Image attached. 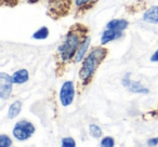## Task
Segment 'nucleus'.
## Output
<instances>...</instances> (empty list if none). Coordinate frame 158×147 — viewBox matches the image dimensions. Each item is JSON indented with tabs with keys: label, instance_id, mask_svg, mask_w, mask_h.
I'll return each instance as SVG.
<instances>
[{
	"label": "nucleus",
	"instance_id": "1",
	"mask_svg": "<svg viewBox=\"0 0 158 147\" xmlns=\"http://www.w3.org/2000/svg\"><path fill=\"white\" fill-rule=\"evenodd\" d=\"M106 49L98 47L94 48L85 59L84 64L81 66V69L79 71V77L84 82V84H87L91 80V78L94 75L95 70H97L98 66L101 64V62L105 59L106 56Z\"/></svg>",
	"mask_w": 158,
	"mask_h": 147
},
{
	"label": "nucleus",
	"instance_id": "2",
	"mask_svg": "<svg viewBox=\"0 0 158 147\" xmlns=\"http://www.w3.org/2000/svg\"><path fill=\"white\" fill-rule=\"evenodd\" d=\"M80 35L74 31H70L66 35L63 43L59 47V53L63 62H69L75 57L76 52L80 46Z\"/></svg>",
	"mask_w": 158,
	"mask_h": 147
},
{
	"label": "nucleus",
	"instance_id": "3",
	"mask_svg": "<svg viewBox=\"0 0 158 147\" xmlns=\"http://www.w3.org/2000/svg\"><path fill=\"white\" fill-rule=\"evenodd\" d=\"M36 128L31 121L28 120H20L15 123L13 128V136L16 138L18 141H26L35 133Z\"/></svg>",
	"mask_w": 158,
	"mask_h": 147
},
{
	"label": "nucleus",
	"instance_id": "4",
	"mask_svg": "<svg viewBox=\"0 0 158 147\" xmlns=\"http://www.w3.org/2000/svg\"><path fill=\"white\" fill-rule=\"evenodd\" d=\"M75 97V86L73 81H65L60 90V102L64 107H67L73 103Z\"/></svg>",
	"mask_w": 158,
	"mask_h": 147
},
{
	"label": "nucleus",
	"instance_id": "5",
	"mask_svg": "<svg viewBox=\"0 0 158 147\" xmlns=\"http://www.w3.org/2000/svg\"><path fill=\"white\" fill-rule=\"evenodd\" d=\"M121 84H123V86L127 90H129L132 93H135V94H147L149 92L148 89L143 86L141 82L132 80L130 78V74H126L123 76V80H121Z\"/></svg>",
	"mask_w": 158,
	"mask_h": 147
},
{
	"label": "nucleus",
	"instance_id": "6",
	"mask_svg": "<svg viewBox=\"0 0 158 147\" xmlns=\"http://www.w3.org/2000/svg\"><path fill=\"white\" fill-rule=\"evenodd\" d=\"M13 80L12 76H9L6 72H0V97L7 100L10 97L13 88Z\"/></svg>",
	"mask_w": 158,
	"mask_h": 147
},
{
	"label": "nucleus",
	"instance_id": "7",
	"mask_svg": "<svg viewBox=\"0 0 158 147\" xmlns=\"http://www.w3.org/2000/svg\"><path fill=\"white\" fill-rule=\"evenodd\" d=\"M90 43H91V38L85 37V39L81 41V43H80V46H79L78 50L76 52V55L74 57L76 63H79V62H81L85 59V56L87 54V51H88L89 47H90Z\"/></svg>",
	"mask_w": 158,
	"mask_h": 147
},
{
	"label": "nucleus",
	"instance_id": "8",
	"mask_svg": "<svg viewBox=\"0 0 158 147\" xmlns=\"http://www.w3.org/2000/svg\"><path fill=\"white\" fill-rule=\"evenodd\" d=\"M128 25H129V23H128L127 20H123V18H114V20H110V22L106 24V29L123 31L127 29Z\"/></svg>",
	"mask_w": 158,
	"mask_h": 147
},
{
	"label": "nucleus",
	"instance_id": "9",
	"mask_svg": "<svg viewBox=\"0 0 158 147\" xmlns=\"http://www.w3.org/2000/svg\"><path fill=\"white\" fill-rule=\"evenodd\" d=\"M123 36V31H113V29H105L101 36V44H107L108 42L114 41Z\"/></svg>",
	"mask_w": 158,
	"mask_h": 147
},
{
	"label": "nucleus",
	"instance_id": "10",
	"mask_svg": "<svg viewBox=\"0 0 158 147\" xmlns=\"http://www.w3.org/2000/svg\"><path fill=\"white\" fill-rule=\"evenodd\" d=\"M143 21L151 24H158V6H153L143 14Z\"/></svg>",
	"mask_w": 158,
	"mask_h": 147
},
{
	"label": "nucleus",
	"instance_id": "11",
	"mask_svg": "<svg viewBox=\"0 0 158 147\" xmlns=\"http://www.w3.org/2000/svg\"><path fill=\"white\" fill-rule=\"evenodd\" d=\"M29 79V72L27 69H19L12 75V80L15 84H23Z\"/></svg>",
	"mask_w": 158,
	"mask_h": 147
},
{
	"label": "nucleus",
	"instance_id": "12",
	"mask_svg": "<svg viewBox=\"0 0 158 147\" xmlns=\"http://www.w3.org/2000/svg\"><path fill=\"white\" fill-rule=\"evenodd\" d=\"M22 102L15 101L10 105L9 109H8V117L9 119H14L20 115L21 110H22Z\"/></svg>",
	"mask_w": 158,
	"mask_h": 147
},
{
	"label": "nucleus",
	"instance_id": "13",
	"mask_svg": "<svg viewBox=\"0 0 158 147\" xmlns=\"http://www.w3.org/2000/svg\"><path fill=\"white\" fill-rule=\"evenodd\" d=\"M49 36V29L48 27L46 26H42L40 27L38 31H36L35 33L33 34V36L31 37L34 38V39L36 40H44V39H47Z\"/></svg>",
	"mask_w": 158,
	"mask_h": 147
},
{
	"label": "nucleus",
	"instance_id": "14",
	"mask_svg": "<svg viewBox=\"0 0 158 147\" xmlns=\"http://www.w3.org/2000/svg\"><path fill=\"white\" fill-rule=\"evenodd\" d=\"M89 133H90V135L92 137L100 138L102 136V134H103V132H102L101 128L98 125H89Z\"/></svg>",
	"mask_w": 158,
	"mask_h": 147
},
{
	"label": "nucleus",
	"instance_id": "15",
	"mask_svg": "<svg viewBox=\"0 0 158 147\" xmlns=\"http://www.w3.org/2000/svg\"><path fill=\"white\" fill-rule=\"evenodd\" d=\"M115 146V140L112 136H104L101 140L100 147H114Z\"/></svg>",
	"mask_w": 158,
	"mask_h": 147
},
{
	"label": "nucleus",
	"instance_id": "16",
	"mask_svg": "<svg viewBox=\"0 0 158 147\" xmlns=\"http://www.w3.org/2000/svg\"><path fill=\"white\" fill-rule=\"evenodd\" d=\"M12 146V140L6 134L0 135V147H11Z\"/></svg>",
	"mask_w": 158,
	"mask_h": 147
},
{
	"label": "nucleus",
	"instance_id": "17",
	"mask_svg": "<svg viewBox=\"0 0 158 147\" xmlns=\"http://www.w3.org/2000/svg\"><path fill=\"white\" fill-rule=\"evenodd\" d=\"M62 147H76V141L73 137H63L61 141Z\"/></svg>",
	"mask_w": 158,
	"mask_h": 147
},
{
	"label": "nucleus",
	"instance_id": "18",
	"mask_svg": "<svg viewBox=\"0 0 158 147\" xmlns=\"http://www.w3.org/2000/svg\"><path fill=\"white\" fill-rule=\"evenodd\" d=\"M147 145L148 146H157L158 145V136H156V137H152L149 138L148 141H147Z\"/></svg>",
	"mask_w": 158,
	"mask_h": 147
},
{
	"label": "nucleus",
	"instance_id": "19",
	"mask_svg": "<svg viewBox=\"0 0 158 147\" xmlns=\"http://www.w3.org/2000/svg\"><path fill=\"white\" fill-rule=\"evenodd\" d=\"M90 1H92V0H75V3H76L77 7H82V6L89 3Z\"/></svg>",
	"mask_w": 158,
	"mask_h": 147
},
{
	"label": "nucleus",
	"instance_id": "20",
	"mask_svg": "<svg viewBox=\"0 0 158 147\" xmlns=\"http://www.w3.org/2000/svg\"><path fill=\"white\" fill-rule=\"evenodd\" d=\"M151 61L152 62H158V49L153 53V55L151 56Z\"/></svg>",
	"mask_w": 158,
	"mask_h": 147
}]
</instances>
